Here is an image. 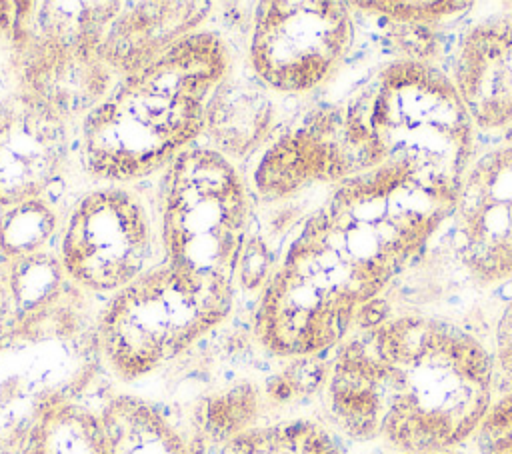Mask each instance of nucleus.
Listing matches in <instances>:
<instances>
[{
	"label": "nucleus",
	"mask_w": 512,
	"mask_h": 454,
	"mask_svg": "<svg viewBox=\"0 0 512 454\" xmlns=\"http://www.w3.org/2000/svg\"><path fill=\"white\" fill-rule=\"evenodd\" d=\"M476 134L492 144L512 142V16H494L468 28L448 74Z\"/></svg>",
	"instance_id": "obj_12"
},
{
	"label": "nucleus",
	"mask_w": 512,
	"mask_h": 454,
	"mask_svg": "<svg viewBox=\"0 0 512 454\" xmlns=\"http://www.w3.org/2000/svg\"><path fill=\"white\" fill-rule=\"evenodd\" d=\"M352 6L388 16L398 22H428L466 12L468 2H354Z\"/></svg>",
	"instance_id": "obj_19"
},
{
	"label": "nucleus",
	"mask_w": 512,
	"mask_h": 454,
	"mask_svg": "<svg viewBox=\"0 0 512 454\" xmlns=\"http://www.w3.org/2000/svg\"><path fill=\"white\" fill-rule=\"evenodd\" d=\"M408 454H450V452L442 450V452H408Z\"/></svg>",
	"instance_id": "obj_22"
},
{
	"label": "nucleus",
	"mask_w": 512,
	"mask_h": 454,
	"mask_svg": "<svg viewBox=\"0 0 512 454\" xmlns=\"http://www.w3.org/2000/svg\"><path fill=\"white\" fill-rule=\"evenodd\" d=\"M54 216L40 202H24L6 208L0 218V250L8 258H30L52 236Z\"/></svg>",
	"instance_id": "obj_18"
},
{
	"label": "nucleus",
	"mask_w": 512,
	"mask_h": 454,
	"mask_svg": "<svg viewBox=\"0 0 512 454\" xmlns=\"http://www.w3.org/2000/svg\"><path fill=\"white\" fill-rule=\"evenodd\" d=\"M232 280L172 264L140 274L96 320L100 358L120 380H138L182 356L230 314Z\"/></svg>",
	"instance_id": "obj_6"
},
{
	"label": "nucleus",
	"mask_w": 512,
	"mask_h": 454,
	"mask_svg": "<svg viewBox=\"0 0 512 454\" xmlns=\"http://www.w3.org/2000/svg\"><path fill=\"white\" fill-rule=\"evenodd\" d=\"M476 430L480 454H512V394L494 404Z\"/></svg>",
	"instance_id": "obj_20"
},
{
	"label": "nucleus",
	"mask_w": 512,
	"mask_h": 454,
	"mask_svg": "<svg viewBox=\"0 0 512 454\" xmlns=\"http://www.w3.org/2000/svg\"><path fill=\"white\" fill-rule=\"evenodd\" d=\"M348 178L386 164H416L462 180L476 128L452 82L422 58L378 66L332 108Z\"/></svg>",
	"instance_id": "obj_4"
},
{
	"label": "nucleus",
	"mask_w": 512,
	"mask_h": 454,
	"mask_svg": "<svg viewBox=\"0 0 512 454\" xmlns=\"http://www.w3.org/2000/svg\"><path fill=\"white\" fill-rule=\"evenodd\" d=\"M354 42L348 4L328 0H272L258 4L250 62L258 78L284 94L324 86Z\"/></svg>",
	"instance_id": "obj_8"
},
{
	"label": "nucleus",
	"mask_w": 512,
	"mask_h": 454,
	"mask_svg": "<svg viewBox=\"0 0 512 454\" xmlns=\"http://www.w3.org/2000/svg\"><path fill=\"white\" fill-rule=\"evenodd\" d=\"M496 358L504 374L512 380V302L504 308L496 328Z\"/></svg>",
	"instance_id": "obj_21"
},
{
	"label": "nucleus",
	"mask_w": 512,
	"mask_h": 454,
	"mask_svg": "<svg viewBox=\"0 0 512 454\" xmlns=\"http://www.w3.org/2000/svg\"><path fill=\"white\" fill-rule=\"evenodd\" d=\"M102 34L98 56L104 64L128 72L152 60L174 40L188 34L200 12L198 4H138Z\"/></svg>",
	"instance_id": "obj_14"
},
{
	"label": "nucleus",
	"mask_w": 512,
	"mask_h": 454,
	"mask_svg": "<svg viewBox=\"0 0 512 454\" xmlns=\"http://www.w3.org/2000/svg\"><path fill=\"white\" fill-rule=\"evenodd\" d=\"M248 228V198L232 162L210 148H188L166 178L162 238L168 264L232 280Z\"/></svg>",
	"instance_id": "obj_7"
},
{
	"label": "nucleus",
	"mask_w": 512,
	"mask_h": 454,
	"mask_svg": "<svg viewBox=\"0 0 512 454\" xmlns=\"http://www.w3.org/2000/svg\"><path fill=\"white\" fill-rule=\"evenodd\" d=\"M230 68L216 32L192 30L128 72L86 114L84 168L108 182L144 178L174 162L206 124Z\"/></svg>",
	"instance_id": "obj_3"
},
{
	"label": "nucleus",
	"mask_w": 512,
	"mask_h": 454,
	"mask_svg": "<svg viewBox=\"0 0 512 454\" xmlns=\"http://www.w3.org/2000/svg\"><path fill=\"white\" fill-rule=\"evenodd\" d=\"M492 360L466 330L406 314L362 326L338 354L328 400L358 440L406 452H442L468 438L490 410Z\"/></svg>",
	"instance_id": "obj_2"
},
{
	"label": "nucleus",
	"mask_w": 512,
	"mask_h": 454,
	"mask_svg": "<svg viewBox=\"0 0 512 454\" xmlns=\"http://www.w3.org/2000/svg\"><path fill=\"white\" fill-rule=\"evenodd\" d=\"M98 414L108 454H190L176 426L142 398L114 396Z\"/></svg>",
	"instance_id": "obj_15"
},
{
	"label": "nucleus",
	"mask_w": 512,
	"mask_h": 454,
	"mask_svg": "<svg viewBox=\"0 0 512 454\" xmlns=\"http://www.w3.org/2000/svg\"><path fill=\"white\" fill-rule=\"evenodd\" d=\"M20 454H108L100 414L66 402L38 422Z\"/></svg>",
	"instance_id": "obj_16"
},
{
	"label": "nucleus",
	"mask_w": 512,
	"mask_h": 454,
	"mask_svg": "<svg viewBox=\"0 0 512 454\" xmlns=\"http://www.w3.org/2000/svg\"><path fill=\"white\" fill-rule=\"evenodd\" d=\"M454 246L476 282L512 278V142L490 144L468 164L456 206Z\"/></svg>",
	"instance_id": "obj_10"
},
{
	"label": "nucleus",
	"mask_w": 512,
	"mask_h": 454,
	"mask_svg": "<svg viewBox=\"0 0 512 454\" xmlns=\"http://www.w3.org/2000/svg\"><path fill=\"white\" fill-rule=\"evenodd\" d=\"M152 226L142 202L124 188H98L72 208L60 242L62 270L92 292H118L146 272Z\"/></svg>",
	"instance_id": "obj_9"
},
{
	"label": "nucleus",
	"mask_w": 512,
	"mask_h": 454,
	"mask_svg": "<svg viewBox=\"0 0 512 454\" xmlns=\"http://www.w3.org/2000/svg\"><path fill=\"white\" fill-rule=\"evenodd\" d=\"M66 152V122L52 106L30 92L0 98V208L38 200Z\"/></svg>",
	"instance_id": "obj_11"
},
{
	"label": "nucleus",
	"mask_w": 512,
	"mask_h": 454,
	"mask_svg": "<svg viewBox=\"0 0 512 454\" xmlns=\"http://www.w3.org/2000/svg\"><path fill=\"white\" fill-rule=\"evenodd\" d=\"M218 454H342L336 440L312 420L250 426L220 444Z\"/></svg>",
	"instance_id": "obj_17"
},
{
	"label": "nucleus",
	"mask_w": 512,
	"mask_h": 454,
	"mask_svg": "<svg viewBox=\"0 0 512 454\" xmlns=\"http://www.w3.org/2000/svg\"><path fill=\"white\" fill-rule=\"evenodd\" d=\"M346 178L332 108L316 112L300 128L282 136L256 172L258 188L270 198L290 196L314 184H340Z\"/></svg>",
	"instance_id": "obj_13"
},
{
	"label": "nucleus",
	"mask_w": 512,
	"mask_h": 454,
	"mask_svg": "<svg viewBox=\"0 0 512 454\" xmlns=\"http://www.w3.org/2000/svg\"><path fill=\"white\" fill-rule=\"evenodd\" d=\"M460 184L404 162L336 184L266 284L278 312L310 338L342 340L452 216Z\"/></svg>",
	"instance_id": "obj_1"
},
{
	"label": "nucleus",
	"mask_w": 512,
	"mask_h": 454,
	"mask_svg": "<svg viewBox=\"0 0 512 454\" xmlns=\"http://www.w3.org/2000/svg\"><path fill=\"white\" fill-rule=\"evenodd\" d=\"M100 358L96 322L60 290L0 336V454H20L38 422L78 400Z\"/></svg>",
	"instance_id": "obj_5"
}]
</instances>
